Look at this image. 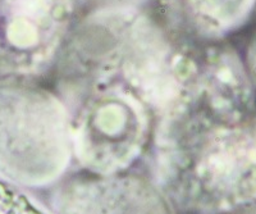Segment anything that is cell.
<instances>
[{"instance_id":"cell-3","label":"cell","mask_w":256,"mask_h":214,"mask_svg":"<svg viewBox=\"0 0 256 214\" xmlns=\"http://www.w3.org/2000/svg\"><path fill=\"white\" fill-rule=\"evenodd\" d=\"M251 64H252V70H251V72H252V78L254 81H255L256 85V52H254L252 54V63H251Z\"/></svg>"},{"instance_id":"cell-1","label":"cell","mask_w":256,"mask_h":214,"mask_svg":"<svg viewBox=\"0 0 256 214\" xmlns=\"http://www.w3.org/2000/svg\"><path fill=\"white\" fill-rule=\"evenodd\" d=\"M158 188L187 214H233L256 206L252 86L204 74L180 86L152 141Z\"/></svg>"},{"instance_id":"cell-2","label":"cell","mask_w":256,"mask_h":214,"mask_svg":"<svg viewBox=\"0 0 256 214\" xmlns=\"http://www.w3.org/2000/svg\"><path fill=\"white\" fill-rule=\"evenodd\" d=\"M50 202L56 214H173L156 185L126 172L72 177L52 190Z\"/></svg>"},{"instance_id":"cell-4","label":"cell","mask_w":256,"mask_h":214,"mask_svg":"<svg viewBox=\"0 0 256 214\" xmlns=\"http://www.w3.org/2000/svg\"><path fill=\"white\" fill-rule=\"evenodd\" d=\"M248 214H256V210H255V212H252V213H248Z\"/></svg>"}]
</instances>
